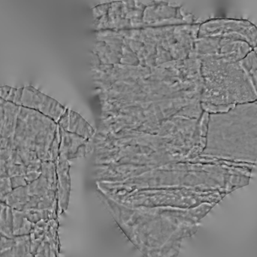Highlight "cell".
Returning <instances> with one entry per match:
<instances>
[{
  "mask_svg": "<svg viewBox=\"0 0 257 257\" xmlns=\"http://www.w3.org/2000/svg\"><path fill=\"white\" fill-rule=\"evenodd\" d=\"M252 50L250 45L244 41L217 38L215 53L211 57L236 63L243 60Z\"/></svg>",
  "mask_w": 257,
  "mask_h": 257,
  "instance_id": "cell-7",
  "label": "cell"
},
{
  "mask_svg": "<svg viewBox=\"0 0 257 257\" xmlns=\"http://www.w3.org/2000/svg\"><path fill=\"white\" fill-rule=\"evenodd\" d=\"M12 87L9 85L0 86V98L4 100L5 101H7L8 97L12 91Z\"/></svg>",
  "mask_w": 257,
  "mask_h": 257,
  "instance_id": "cell-11",
  "label": "cell"
},
{
  "mask_svg": "<svg viewBox=\"0 0 257 257\" xmlns=\"http://www.w3.org/2000/svg\"><path fill=\"white\" fill-rule=\"evenodd\" d=\"M23 92H24V87L17 89L16 93H15L13 104L18 107H21L22 105Z\"/></svg>",
  "mask_w": 257,
  "mask_h": 257,
  "instance_id": "cell-10",
  "label": "cell"
},
{
  "mask_svg": "<svg viewBox=\"0 0 257 257\" xmlns=\"http://www.w3.org/2000/svg\"><path fill=\"white\" fill-rule=\"evenodd\" d=\"M198 38H220L244 41L257 46V27L245 19L214 18L201 24Z\"/></svg>",
  "mask_w": 257,
  "mask_h": 257,
  "instance_id": "cell-4",
  "label": "cell"
},
{
  "mask_svg": "<svg viewBox=\"0 0 257 257\" xmlns=\"http://www.w3.org/2000/svg\"><path fill=\"white\" fill-rule=\"evenodd\" d=\"M239 63L248 76L257 96V55L255 51L252 50Z\"/></svg>",
  "mask_w": 257,
  "mask_h": 257,
  "instance_id": "cell-9",
  "label": "cell"
},
{
  "mask_svg": "<svg viewBox=\"0 0 257 257\" xmlns=\"http://www.w3.org/2000/svg\"><path fill=\"white\" fill-rule=\"evenodd\" d=\"M200 60L203 78L201 102L234 106L257 101L253 85L239 62L214 57Z\"/></svg>",
  "mask_w": 257,
  "mask_h": 257,
  "instance_id": "cell-2",
  "label": "cell"
},
{
  "mask_svg": "<svg viewBox=\"0 0 257 257\" xmlns=\"http://www.w3.org/2000/svg\"><path fill=\"white\" fill-rule=\"evenodd\" d=\"M21 107L36 110L57 123L66 111L57 101L32 85L24 87Z\"/></svg>",
  "mask_w": 257,
  "mask_h": 257,
  "instance_id": "cell-5",
  "label": "cell"
},
{
  "mask_svg": "<svg viewBox=\"0 0 257 257\" xmlns=\"http://www.w3.org/2000/svg\"><path fill=\"white\" fill-rule=\"evenodd\" d=\"M201 156L253 165L257 160V101L209 114Z\"/></svg>",
  "mask_w": 257,
  "mask_h": 257,
  "instance_id": "cell-1",
  "label": "cell"
},
{
  "mask_svg": "<svg viewBox=\"0 0 257 257\" xmlns=\"http://www.w3.org/2000/svg\"><path fill=\"white\" fill-rule=\"evenodd\" d=\"M253 51H255V53H256V55H257V46L256 47V48H253Z\"/></svg>",
  "mask_w": 257,
  "mask_h": 257,
  "instance_id": "cell-13",
  "label": "cell"
},
{
  "mask_svg": "<svg viewBox=\"0 0 257 257\" xmlns=\"http://www.w3.org/2000/svg\"><path fill=\"white\" fill-rule=\"evenodd\" d=\"M58 132L57 122L36 110L21 107L13 149L31 151L42 162L51 161L50 150Z\"/></svg>",
  "mask_w": 257,
  "mask_h": 257,
  "instance_id": "cell-3",
  "label": "cell"
},
{
  "mask_svg": "<svg viewBox=\"0 0 257 257\" xmlns=\"http://www.w3.org/2000/svg\"><path fill=\"white\" fill-rule=\"evenodd\" d=\"M17 89L12 87V91L9 94V97L7 98V102L12 103L13 104L14 99H15V93H16Z\"/></svg>",
  "mask_w": 257,
  "mask_h": 257,
  "instance_id": "cell-12",
  "label": "cell"
},
{
  "mask_svg": "<svg viewBox=\"0 0 257 257\" xmlns=\"http://www.w3.org/2000/svg\"><path fill=\"white\" fill-rule=\"evenodd\" d=\"M69 132L84 137V139L89 138L93 134V131L90 125L83 120L77 113L69 111Z\"/></svg>",
  "mask_w": 257,
  "mask_h": 257,
  "instance_id": "cell-8",
  "label": "cell"
},
{
  "mask_svg": "<svg viewBox=\"0 0 257 257\" xmlns=\"http://www.w3.org/2000/svg\"><path fill=\"white\" fill-rule=\"evenodd\" d=\"M20 109L0 98V149H13Z\"/></svg>",
  "mask_w": 257,
  "mask_h": 257,
  "instance_id": "cell-6",
  "label": "cell"
}]
</instances>
